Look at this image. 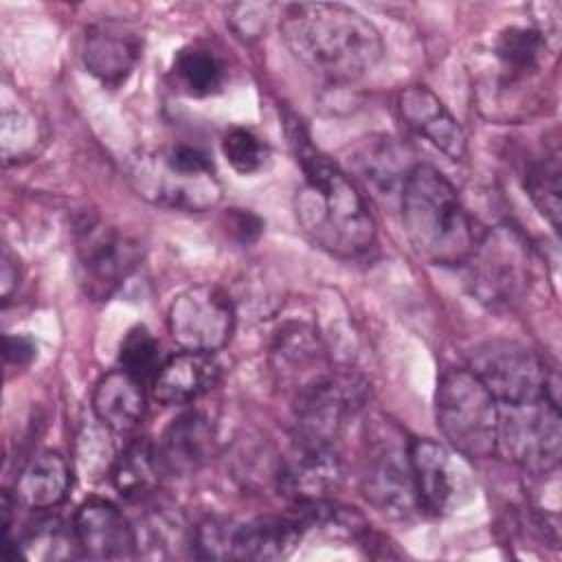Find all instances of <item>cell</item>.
I'll return each mask as SVG.
<instances>
[{
  "label": "cell",
  "mask_w": 562,
  "mask_h": 562,
  "mask_svg": "<svg viewBox=\"0 0 562 562\" xmlns=\"http://www.w3.org/2000/svg\"><path fill=\"white\" fill-rule=\"evenodd\" d=\"M301 540V522L261 516L246 522H231L228 560H281Z\"/></svg>",
  "instance_id": "ffe728a7"
},
{
  "label": "cell",
  "mask_w": 562,
  "mask_h": 562,
  "mask_svg": "<svg viewBox=\"0 0 562 562\" xmlns=\"http://www.w3.org/2000/svg\"><path fill=\"white\" fill-rule=\"evenodd\" d=\"M35 342L26 336H4V358L11 364L24 367L35 358Z\"/></svg>",
  "instance_id": "836d02e7"
},
{
  "label": "cell",
  "mask_w": 562,
  "mask_h": 562,
  "mask_svg": "<svg viewBox=\"0 0 562 562\" xmlns=\"http://www.w3.org/2000/svg\"><path fill=\"white\" fill-rule=\"evenodd\" d=\"M72 527L81 555L92 560H127L136 555L134 527H130L121 509L110 501H86L77 509Z\"/></svg>",
  "instance_id": "9a60e30c"
},
{
  "label": "cell",
  "mask_w": 562,
  "mask_h": 562,
  "mask_svg": "<svg viewBox=\"0 0 562 562\" xmlns=\"http://www.w3.org/2000/svg\"><path fill=\"white\" fill-rule=\"evenodd\" d=\"M215 450L213 424L206 415L189 411L178 415L158 441V461L165 474L189 476L195 474Z\"/></svg>",
  "instance_id": "d6986e66"
},
{
  "label": "cell",
  "mask_w": 562,
  "mask_h": 562,
  "mask_svg": "<svg viewBox=\"0 0 562 562\" xmlns=\"http://www.w3.org/2000/svg\"><path fill=\"white\" fill-rule=\"evenodd\" d=\"M290 136L303 169V180L294 193V215L301 231L336 257L367 252L375 239V224L362 193L336 162L307 143L301 125H294Z\"/></svg>",
  "instance_id": "6da1fadb"
},
{
  "label": "cell",
  "mask_w": 562,
  "mask_h": 562,
  "mask_svg": "<svg viewBox=\"0 0 562 562\" xmlns=\"http://www.w3.org/2000/svg\"><path fill=\"white\" fill-rule=\"evenodd\" d=\"M171 75L176 86L189 97L217 94L226 83V66L217 53L206 46H184L176 53Z\"/></svg>",
  "instance_id": "484cf974"
},
{
  "label": "cell",
  "mask_w": 562,
  "mask_h": 562,
  "mask_svg": "<svg viewBox=\"0 0 562 562\" xmlns=\"http://www.w3.org/2000/svg\"><path fill=\"white\" fill-rule=\"evenodd\" d=\"M367 501L391 518H406L419 507L408 454L395 448H382L373 454L362 479Z\"/></svg>",
  "instance_id": "e0dca14e"
},
{
  "label": "cell",
  "mask_w": 562,
  "mask_h": 562,
  "mask_svg": "<svg viewBox=\"0 0 562 562\" xmlns=\"http://www.w3.org/2000/svg\"><path fill=\"white\" fill-rule=\"evenodd\" d=\"M119 364L121 369L138 378L143 384L154 380V375L160 369L158 342L145 325H136L125 334L119 349Z\"/></svg>",
  "instance_id": "4dcf8cb0"
},
{
  "label": "cell",
  "mask_w": 562,
  "mask_h": 562,
  "mask_svg": "<svg viewBox=\"0 0 562 562\" xmlns=\"http://www.w3.org/2000/svg\"><path fill=\"white\" fill-rule=\"evenodd\" d=\"M261 220L248 211H241V209H231L228 213V231L235 239L239 241H255L259 235H261Z\"/></svg>",
  "instance_id": "d6a6232c"
},
{
  "label": "cell",
  "mask_w": 562,
  "mask_h": 562,
  "mask_svg": "<svg viewBox=\"0 0 562 562\" xmlns=\"http://www.w3.org/2000/svg\"><path fill=\"white\" fill-rule=\"evenodd\" d=\"M435 417L459 454L485 459L496 452L498 402L470 369H450L439 378Z\"/></svg>",
  "instance_id": "5b68a950"
},
{
  "label": "cell",
  "mask_w": 562,
  "mask_h": 562,
  "mask_svg": "<svg viewBox=\"0 0 562 562\" xmlns=\"http://www.w3.org/2000/svg\"><path fill=\"white\" fill-rule=\"evenodd\" d=\"M162 474L158 452L149 439L130 441L112 465V485L127 498H143L158 485Z\"/></svg>",
  "instance_id": "cb8c5ba5"
},
{
  "label": "cell",
  "mask_w": 562,
  "mask_h": 562,
  "mask_svg": "<svg viewBox=\"0 0 562 562\" xmlns=\"http://www.w3.org/2000/svg\"><path fill=\"white\" fill-rule=\"evenodd\" d=\"M222 154L237 173H255L268 160V145L246 127H233L222 138Z\"/></svg>",
  "instance_id": "1f68e13d"
},
{
  "label": "cell",
  "mask_w": 562,
  "mask_h": 562,
  "mask_svg": "<svg viewBox=\"0 0 562 562\" xmlns=\"http://www.w3.org/2000/svg\"><path fill=\"white\" fill-rule=\"evenodd\" d=\"M281 37L310 70L353 81L382 57L380 31L356 9L338 2H299L283 9Z\"/></svg>",
  "instance_id": "7a4b0ae2"
},
{
  "label": "cell",
  "mask_w": 562,
  "mask_h": 562,
  "mask_svg": "<svg viewBox=\"0 0 562 562\" xmlns=\"http://www.w3.org/2000/svg\"><path fill=\"white\" fill-rule=\"evenodd\" d=\"M360 400V386L349 375L327 373L301 389L294 406L296 443L334 446Z\"/></svg>",
  "instance_id": "30bf717a"
},
{
  "label": "cell",
  "mask_w": 562,
  "mask_h": 562,
  "mask_svg": "<svg viewBox=\"0 0 562 562\" xmlns=\"http://www.w3.org/2000/svg\"><path fill=\"white\" fill-rule=\"evenodd\" d=\"M18 544L20 555L29 560H68L81 553L75 527H68L57 516L37 520Z\"/></svg>",
  "instance_id": "83f0119b"
},
{
  "label": "cell",
  "mask_w": 562,
  "mask_h": 562,
  "mask_svg": "<svg viewBox=\"0 0 562 562\" xmlns=\"http://www.w3.org/2000/svg\"><path fill=\"white\" fill-rule=\"evenodd\" d=\"M83 64L105 86L123 83L140 57V35L121 20L92 24L83 37Z\"/></svg>",
  "instance_id": "5bb4252c"
},
{
  "label": "cell",
  "mask_w": 562,
  "mask_h": 562,
  "mask_svg": "<svg viewBox=\"0 0 562 562\" xmlns=\"http://www.w3.org/2000/svg\"><path fill=\"white\" fill-rule=\"evenodd\" d=\"M404 233L415 252L437 266H459L476 235L448 178L430 165H415L400 191Z\"/></svg>",
  "instance_id": "3957f363"
},
{
  "label": "cell",
  "mask_w": 562,
  "mask_h": 562,
  "mask_svg": "<svg viewBox=\"0 0 562 562\" xmlns=\"http://www.w3.org/2000/svg\"><path fill=\"white\" fill-rule=\"evenodd\" d=\"M130 182L147 202L176 211H209L222 198L211 158L191 145L138 154L130 162Z\"/></svg>",
  "instance_id": "277c9868"
},
{
  "label": "cell",
  "mask_w": 562,
  "mask_h": 562,
  "mask_svg": "<svg viewBox=\"0 0 562 562\" xmlns=\"http://www.w3.org/2000/svg\"><path fill=\"white\" fill-rule=\"evenodd\" d=\"M272 369L281 384L294 386L296 393L318 378L323 371V349L316 334L307 325H288L272 345Z\"/></svg>",
  "instance_id": "7402d4cb"
},
{
  "label": "cell",
  "mask_w": 562,
  "mask_h": 562,
  "mask_svg": "<svg viewBox=\"0 0 562 562\" xmlns=\"http://www.w3.org/2000/svg\"><path fill=\"white\" fill-rule=\"evenodd\" d=\"M468 263L472 296L490 310H509L522 301L531 281V248L509 224L476 239Z\"/></svg>",
  "instance_id": "8992f818"
},
{
  "label": "cell",
  "mask_w": 562,
  "mask_h": 562,
  "mask_svg": "<svg viewBox=\"0 0 562 562\" xmlns=\"http://www.w3.org/2000/svg\"><path fill=\"white\" fill-rule=\"evenodd\" d=\"M136 553L147 558H171L187 544L193 549V531L187 529L184 518L171 507L149 509L134 527Z\"/></svg>",
  "instance_id": "d4e9b609"
},
{
  "label": "cell",
  "mask_w": 562,
  "mask_h": 562,
  "mask_svg": "<svg viewBox=\"0 0 562 562\" xmlns=\"http://www.w3.org/2000/svg\"><path fill=\"white\" fill-rule=\"evenodd\" d=\"M20 283V272H18V263L13 259V255L9 252V248L2 250V270H0V285H2V299L9 301L11 292L18 288Z\"/></svg>",
  "instance_id": "e575fe53"
},
{
  "label": "cell",
  "mask_w": 562,
  "mask_h": 562,
  "mask_svg": "<svg viewBox=\"0 0 562 562\" xmlns=\"http://www.w3.org/2000/svg\"><path fill=\"white\" fill-rule=\"evenodd\" d=\"M235 325L231 299L215 285H193L180 292L167 312L171 338L191 351L222 349Z\"/></svg>",
  "instance_id": "9c48e42d"
},
{
  "label": "cell",
  "mask_w": 562,
  "mask_h": 562,
  "mask_svg": "<svg viewBox=\"0 0 562 562\" xmlns=\"http://www.w3.org/2000/svg\"><path fill=\"white\" fill-rule=\"evenodd\" d=\"M498 404H527L553 400V380L542 360L514 340H490L474 349L468 367Z\"/></svg>",
  "instance_id": "ba28073f"
},
{
  "label": "cell",
  "mask_w": 562,
  "mask_h": 562,
  "mask_svg": "<svg viewBox=\"0 0 562 562\" xmlns=\"http://www.w3.org/2000/svg\"><path fill=\"white\" fill-rule=\"evenodd\" d=\"M525 189L536 204V209L549 220L553 231L560 226V156L558 149L553 154H544L542 160L533 162L527 171Z\"/></svg>",
  "instance_id": "f546056e"
},
{
  "label": "cell",
  "mask_w": 562,
  "mask_h": 562,
  "mask_svg": "<svg viewBox=\"0 0 562 562\" xmlns=\"http://www.w3.org/2000/svg\"><path fill=\"white\" fill-rule=\"evenodd\" d=\"M79 261L86 270L88 292L94 296L108 294L136 266L138 248L119 231L90 222L79 235Z\"/></svg>",
  "instance_id": "7c38bea8"
},
{
  "label": "cell",
  "mask_w": 562,
  "mask_h": 562,
  "mask_svg": "<svg viewBox=\"0 0 562 562\" xmlns=\"http://www.w3.org/2000/svg\"><path fill=\"white\" fill-rule=\"evenodd\" d=\"M342 481V463L334 446L296 443L292 454L277 470V485L283 496L296 503L325 501Z\"/></svg>",
  "instance_id": "4fadbf2b"
},
{
  "label": "cell",
  "mask_w": 562,
  "mask_h": 562,
  "mask_svg": "<svg viewBox=\"0 0 562 562\" xmlns=\"http://www.w3.org/2000/svg\"><path fill=\"white\" fill-rule=\"evenodd\" d=\"M496 452L527 472L544 474L560 463L562 426L558 402L498 404Z\"/></svg>",
  "instance_id": "52a82bcc"
},
{
  "label": "cell",
  "mask_w": 562,
  "mask_h": 562,
  "mask_svg": "<svg viewBox=\"0 0 562 562\" xmlns=\"http://www.w3.org/2000/svg\"><path fill=\"white\" fill-rule=\"evenodd\" d=\"M397 112L402 121L441 149L452 160H463L468 151L465 134L443 101L426 86H408L397 94Z\"/></svg>",
  "instance_id": "2e32d148"
},
{
  "label": "cell",
  "mask_w": 562,
  "mask_h": 562,
  "mask_svg": "<svg viewBox=\"0 0 562 562\" xmlns=\"http://www.w3.org/2000/svg\"><path fill=\"white\" fill-rule=\"evenodd\" d=\"M406 149L397 145L393 138L382 136L378 140H369L358 154V169L367 182H371L378 191H391L397 187L402 191L404 180L408 178L415 165H406Z\"/></svg>",
  "instance_id": "4316f807"
},
{
  "label": "cell",
  "mask_w": 562,
  "mask_h": 562,
  "mask_svg": "<svg viewBox=\"0 0 562 562\" xmlns=\"http://www.w3.org/2000/svg\"><path fill=\"white\" fill-rule=\"evenodd\" d=\"M92 411L105 428L130 432L145 415V384L121 367L112 369L94 386Z\"/></svg>",
  "instance_id": "44dd1931"
},
{
  "label": "cell",
  "mask_w": 562,
  "mask_h": 562,
  "mask_svg": "<svg viewBox=\"0 0 562 562\" xmlns=\"http://www.w3.org/2000/svg\"><path fill=\"white\" fill-rule=\"evenodd\" d=\"M70 472L59 452H37L20 472L15 498L31 509H50L66 498Z\"/></svg>",
  "instance_id": "603a6c76"
},
{
  "label": "cell",
  "mask_w": 562,
  "mask_h": 562,
  "mask_svg": "<svg viewBox=\"0 0 562 562\" xmlns=\"http://www.w3.org/2000/svg\"><path fill=\"white\" fill-rule=\"evenodd\" d=\"M408 463L422 509L441 516L461 505L468 494V479L446 446L432 439H415L408 448Z\"/></svg>",
  "instance_id": "8fae6325"
},
{
  "label": "cell",
  "mask_w": 562,
  "mask_h": 562,
  "mask_svg": "<svg viewBox=\"0 0 562 562\" xmlns=\"http://www.w3.org/2000/svg\"><path fill=\"white\" fill-rule=\"evenodd\" d=\"M220 375L222 367L213 353L184 349L160 364L151 380V393L165 406H182L206 395Z\"/></svg>",
  "instance_id": "ac0fdd59"
},
{
  "label": "cell",
  "mask_w": 562,
  "mask_h": 562,
  "mask_svg": "<svg viewBox=\"0 0 562 562\" xmlns=\"http://www.w3.org/2000/svg\"><path fill=\"white\" fill-rule=\"evenodd\" d=\"M547 40L533 26H509L496 40V57L516 75L533 72L544 55Z\"/></svg>",
  "instance_id": "f1b7e54d"
}]
</instances>
